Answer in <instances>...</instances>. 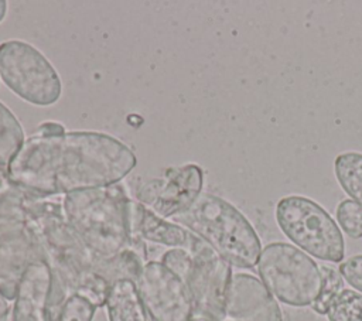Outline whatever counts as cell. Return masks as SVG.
Returning <instances> with one entry per match:
<instances>
[{
	"instance_id": "21",
	"label": "cell",
	"mask_w": 362,
	"mask_h": 321,
	"mask_svg": "<svg viewBox=\"0 0 362 321\" xmlns=\"http://www.w3.org/2000/svg\"><path fill=\"white\" fill-rule=\"evenodd\" d=\"M338 272L355 291L362 294V255H355L341 262Z\"/></svg>"
},
{
	"instance_id": "7",
	"label": "cell",
	"mask_w": 362,
	"mask_h": 321,
	"mask_svg": "<svg viewBox=\"0 0 362 321\" xmlns=\"http://www.w3.org/2000/svg\"><path fill=\"white\" fill-rule=\"evenodd\" d=\"M189 253L192 263L184 283L192 300L194 317L225 321L230 264L202 239Z\"/></svg>"
},
{
	"instance_id": "13",
	"label": "cell",
	"mask_w": 362,
	"mask_h": 321,
	"mask_svg": "<svg viewBox=\"0 0 362 321\" xmlns=\"http://www.w3.org/2000/svg\"><path fill=\"white\" fill-rule=\"evenodd\" d=\"M109 321H148L136 281L119 279L109 287L106 297Z\"/></svg>"
},
{
	"instance_id": "3",
	"label": "cell",
	"mask_w": 362,
	"mask_h": 321,
	"mask_svg": "<svg viewBox=\"0 0 362 321\" xmlns=\"http://www.w3.org/2000/svg\"><path fill=\"white\" fill-rule=\"evenodd\" d=\"M173 222L205 240L230 266L252 269L262 253V242L247 218L230 202L202 192Z\"/></svg>"
},
{
	"instance_id": "18",
	"label": "cell",
	"mask_w": 362,
	"mask_h": 321,
	"mask_svg": "<svg viewBox=\"0 0 362 321\" xmlns=\"http://www.w3.org/2000/svg\"><path fill=\"white\" fill-rule=\"evenodd\" d=\"M337 221L341 229L352 239L362 238V206L351 198L344 199L338 204Z\"/></svg>"
},
{
	"instance_id": "16",
	"label": "cell",
	"mask_w": 362,
	"mask_h": 321,
	"mask_svg": "<svg viewBox=\"0 0 362 321\" xmlns=\"http://www.w3.org/2000/svg\"><path fill=\"white\" fill-rule=\"evenodd\" d=\"M328 321H362V294L342 288L329 303Z\"/></svg>"
},
{
	"instance_id": "25",
	"label": "cell",
	"mask_w": 362,
	"mask_h": 321,
	"mask_svg": "<svg viewBox=\"0 0 362 321\" xmlns=\"http://www.w3.org/2000/svg\"><path fill=\"white\" fill-rule=\"evenodd\" d=\"M191 321H208V320L201 318V317H192V320H191Z\"/></svg>"
},
{
	"instance_id": "4",
	"label": "cell",
	"mask_w": 362,
	"mask_h": 321,
	"mask_svg": "<svg viewBox=\"0 0 362 321\" xmlns=\"http://www.w3.org/2000/svg\"><path fill=\"white\" fill-rule=\"evenodd\" d=\"M257 272L273 297L287 305H313L322 288L320 266L286 242H273L262 249Z\"/></svg>"
},
{
	"instance_id": "8",
	"label": "cell",
	"mask_w": 362,
	"mask_h": 321,
	"mask_svg": "<svg viewBox=\"0 0 362 321\" xmlns=\"http://www.w3.org/2000/svg\"><path fill=\"white\" fill-rule=\"evenodd\" d=\"M136 286L151 321H191L194 305L182 279L161 262H147Z\"/></svg>"
},
{
	"instance_id": "22",
	"label": "cell",
	"mask_w": 362,
	"mask_h": 321,
	"mask_svg": "<svg viewBox=\"0 0 362 321\" xmlns=\"http://www.w3.org/2000/svg\"><path fill=\"white\" fill-rule=\"evenodd\" d=\"M65 129L64 126L58 124V123H44L38 127V134L40 136H58V134H64Z\"/></svg>"
},
{
	"instance_id": "2",
	"label": "cell",
	"mask_w": 362,
	"mask_h": 321,
	"mask_svg": "<svg viewBox=\"0 0 362 321\" xmlns=\"http://www.w3.org/2000/svg\"><path fill=\"white\" fill-rule=\"evenodd\" d=\"M129 195L122 184L64 195L62 211L78 238L98 256L113 257L133 246Z\"/></svg>"
},
{
	"instance_id": "1",
	"label": "cell",
	"mask_w": 362,
	"mask_h": 321,
	"mask_svg": "<svg viewBox=\"0 0 362 321\" xmlns=\"http://www.w3.org/2000/svg\"><path fill=\"white\" fill-rule=\"evenodd\" d=\"M134 165V153L113 136L65 132L27 139L8 164L7 177L23 191L52 197L119 184Z\"/></svg>"
},
{
	"instance_id": "26",
	"label": "cell",
	"mask_w": 362,
	"mask_h": 321,
	"mask_svg": "<svg viewBox=\"0 0 362 321\" xmlns=\"http://www.w3.org/2000/svg\"><path fill=\"white\" fill-rule=\"evenodd\" d=\"M225 321H235V320H225Z\"/></svg>"
},
{
	"instance_id": "23",
	"label": "cell",
	"mask_w": 362,
	"mask_h": 321,
	"mask_svg": "<svg viewBox=\"0 0 362 321\" xmlns=\"http://www.w3.org/2000/svg\"><path fill=\"white\" fill-rule=\"evenodd\" d=\"M0 321H13V310L8 300L0 294Z\"/></svg>"
},
{
	"instance_id": "11",
	"label": "cell",
	"mask_w": 362,
	"mask_h": 321,
	"mask_svg": "<svg viewBox=\"0 0 362 321\" xmlns=\"http://www.w3.org/2000/svg\"><path fill=\"white\" fill-rule=\"evenodd\" d=\"M127 222L132 239L148 240L188 252L194 250L201 240L187 228L173 221H165V218L158 216L136 199H129L127 202Z\"/></svg>"
},
{
	"instance_id": "20",
	"label": "cell",
	"mask_w": 362,
	"mask_h": 321,
	"mask_svg": "<svg viewBox=\"0 0 362 321\" xmlns=\"http://www.w3.org/2000/svg\"><path fill=\"white\" fill-rule=\"evenodd\" d=\"M161 263L170 269L173 273H175L180 279H185L191 263H192V257L191 253L188 250L184 249H170L167 250L163 257H161Z\"/></svg>"
},
{
	"instance_id": "24",
	"label": "cell",
	"mask_w": 362,
	"mask_h": 321,
	"mask_svg": "<svg viewBox=\"0 0 362 321\" xmlns=\"http://www.w3.org/2000/svg\"><path fill=\"white\" fill-rule=\"evenodd\" d=\"M6 13H7V1L0 0V23H1L3 18L6 17Z\"/></svg>"
},
{
	"instance_id": "10",
	"label": "cell",
	"mask_w": 362,
	"mask_h": 321,
	"mask_svg": "<svg viewBox=\"0 0 362 321\" xmlns=\"http://www.w3.org/2000/svg\"><path fill=\"white\" fill-rule=\"evenodd\" d=\"M225 313L235 321H283L273 294L262 280L247 273L232 274Z\"/></svg>"
},
{
	"instance_id": "12",
	"label": "cell",
	"mask_w": 362,
	"mask_h": 321,
	"mask_svg": "<svg viewBox=\"0 0 362 321\" xmlns=\"http://www.w3.org/2000/svg\"><path fill=\"white\" fill-rule=\"evenodd\" d=\"M51 288V269L47 260L30 263L17 287L13 321H48L47 301Z\"/></svg>"
},
{
	"instance_id": "6",
	"label": "cell",
	"mask_w": 362,
	"mask_h": 321,
	"mask_svg": "<svg viewBox=\"0 0 362 321\" xmlns=\"http://www.w3.org/2000/svg\"><path fill=\"white\" fill-rule=\"evenodd\" d=\"M0 76L16 95L35 106L55 103L62 92L51 62L35 47L21 40L0 44Z\"/></svg>"
},
{
	"instance_id": "15",
	"label": "cell",
	"mask_w": 362,
	"mask_h": 321,
	"mask_svg": "<svg viewBox=\"0 0 362 321\" xmlns=\"http://www.w3.org/2000/svg\"><path fill=\"white\" fill-rule=\"evenodd\" d=\"M24 143V132L13 112L0 102V170L8 164Z\"/></svg>"
},
{
	"instance_id": "19",
	"label": "cell",
	"mask_w": 362,
	"mask_h": 321,
	"mask_svg": "<svg viewBox=\"0 0 362 321\" xmlns=\"http://www.w3.org/2000/svg\"><path fill=\"white\" fill-rule=\"evenodd\" d=\"M96 307L86 298L72 294L66 298L58 321H92Z\"/></svg>"
},
{
	"instance_id": "9",
	"label": "cell",
	"mask_w": 362,
	"mask_h": 321,
	"mask_svg": "<svg viewBox=\"0 0 362 321\" xmlns=\"http://www.w3.org/2000/svg\"><path fill=\"white\" fill-rule=\"evenodd\" d=\"M204 174L197 164L168 168L161 178L141 184L136 201L161 218H173L188 209L202 194Z\"/></svg>"
},
{
	"instance_id": "17",
	"label": "cell",
	"mask_w": 362,
	"mask_h": 321,
	"mask_svg": "<svg viewBox=\"0 0 362 321\" xmlns=\"http://www.w3.org/2000/svg\"><path fill=\"white\" fill-rule=\"evenodd\" d=\"M320 269L322 273V288L311 307L315 313L324 315L327 314L331 300L344 288V279L339 272L331 266L321 264Z\"/></svg>"
},
{
	"instance_id": "5",
	"label": "cell",
	"mask_w": 362,
	"mask_h": 321,
	"mask_svg": "<svg viewBox=\"0 0 362 321\" xmlns=\"http://www.w3.org/2000/svg\"><path fill=\"white\" fill-rule=\"evenodd\" d=\"M276 222L280 230L303 252L324 262L341 263L345 242L332 216L315 201L288 195L276 205Z\"/></svg>"
},
{
	"instance_id": "14",
	"label": "cell",
	"mask_w": 362,
	"mask_h": 321,
	"mask_svg": "<svg viewBox=\"0 0 362 321\" xmlns=\"http://www.w3.org/2000/svg\"><path fill=\"white\" fill-rule=\"evenodd\" d=\"M334 171L339 187L362 206V153L345 151L335 157Z\"/></svg>"
}]
</instances>
